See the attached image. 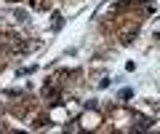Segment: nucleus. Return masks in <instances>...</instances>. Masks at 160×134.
I'll list each match as a JSON object with an SVG mask.
<instances>
[{
    "mask_svg": "<svg viewBox=\"0 0 160 134\" xmlns=\"http://www.w3.org/2000/svg\"><path fill=\"white\" fill-rule=\"evenodd\" d=\"M133 121H136V129H149V126H152V121H149V118H144V115H136Z\"/></svg>",
    "mask_w": 160,
    "mask_h": 134,
    "instance_id": "obj_1",
    "label": "nucleus"
},
{
    "mask_svg": "<svg viewBox=\"0 0 160 134\" xmlns=\"http://www.w3.org/2000/svg\"><path fill=\"white\" fill-rule=\"evenodd\" d=\"M62 24H64L62 13H53V29H62Z\"/></svg>",
    "mask_w": 160,
    "mask_h": 134,
    "instance_id": "obj_2",
    "label": "nucleus"
}]
</instances>
